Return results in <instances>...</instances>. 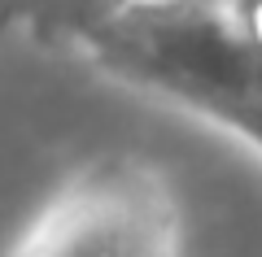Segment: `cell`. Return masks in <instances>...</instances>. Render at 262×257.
Segmentation results:
<instances>
[{
  "mask_svg": "<svg viewBox=\"0 0 262 257\" xmlns=\"http://www.w3.org/2000/svg\"><path fill=\"white\" fill-rule=\"evenodd\" d=\"M179 205L144 157L114 153L83 166L35 214L9 257H175Z\"/></svg>",
  "mask_w": 262,
  "mask_h": 257,
  "instance_id": "6da1fadb",
  "label": "cell"
}]
</instances>
